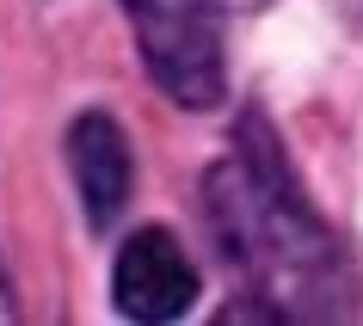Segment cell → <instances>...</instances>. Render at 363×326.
I'll return each instance as SVG.
<instances>
[{
	"mask_svg": "<svg viewBox=\"0 0 363 326\" xmlns=\"http://www.w3.org/2000/svg\"><path fill=\"white\" fill-rule=\"evenodd\" d=\"M203 215L234 277L252 289L228 320H351L363 302L357 259L289 179L284 142L252 111L234 130V154L203 179Z\"/></svg>",
	"mask_w": 363,
	"mask_h": 326,
	"instance_id": "6da1fadb",
	"label": "cell"
},
{
	"mask_svg": "<svg viewBox=\"0 0 363 326\" xmlns=\"http://www.w3.org/2000/svg\"><path fill=\"white\" fill-rule=\"evenodd\" d=\"M123 13H130L135 56L154 86L179 111H216L228 93L216 0H123Z\"/></svg>",
	"mask_w": 363,
	"mask_h": 326,
	"instance_id": "7a4b0ae2",
	"label": "cell"
},
{
	"mask_svg": "<svg viewBox=\"0 0 363 326\" xmlns=\"http://www.w3.org/2000/svg\"><path fill=\"white\" fill-rule=\"evenodd\" d=\"M111 296L130 320H179L197 302V265L172 228H142L123 240L111 271Z\"/></svg>",
	"mask_w": 363,
	"mask_h": 326,
	"instance_id": "3957f363",
	"label": "cell"
},
{
	"mask_svg": "<svg viewBox=\"0 0 363 326\" xmlns=\"http://www.w3.org/2000/svg\"><path fill=\"white\" fill-rule=\"evenodd\" d=\"M68 173H74L86 222L111 228L123 215V203H130V185H135V160H130V142L117 130V117H105V111L74 117V130H68Z\"/></svg>",
	"mask_w": 363,
	"mask_h": 326,
	"instance_id": "277c9868",
	"label": "cell"
},
{
	"mask_svg": "<svg viewBox=\"0 0 363 326\" xmlns=\"http://www.w3.org/2000/svg\"><path fill=\"white\" fill-rule=\"evenodd\" d=\"M19 302H13V277H6V259H0V320H13Z\"/></svg>",
	"mask_w": 363,
	"mask_h": 326,
	"instance_id": "5b68a950",
	"label": "cell"
},
{
	"mask_svg": "<svg viewBox=\"0 0 363 326\" xmlns=\"http://www.w3.org/2000/svg\"><path fill=\"white\" fill-rule=\"evenodd\" d=\"M339 13H345V25H351V31H363V0H339Z\"/></svg>",
	"mask_w": 363,
	"mask_h": 326,
	"instance_id": "8992f818",
	"label": "cell"
}]
</instances>
